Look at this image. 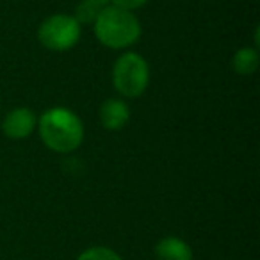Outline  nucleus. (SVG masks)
<instances>
[{
    "label": "nucleus",
    "instance_id": "f257e3e1",
    "mask_svg": "<svg viewBox=\"0 0 260 260\" xmlns=\"http://www.w3.org/2000/svg\"><path fill=\"white\" fill-rule=\"evenodd\" d=\"M41 141L50 150L70 153L79 148L84 139V126L80 118L66 107H52L40 118Z\"/></svg>",
    "mask_w": 260,
    "mask_h": 260
},
{
    "label": "nucleus",
    "instance_id": "f03ea898",
    "mask_svg": "<svg viewBox=\"0 0 260 260\" xmlns=\"http://www.w3.org/2000/svg\"><path fill=\"white\" fill-rule=\"evenodd\" d=\"M94 34L105 47L125 48L139 40L141 25L130 11L111 6V8H102L94 22Z\"/></svg>",
    "mask_w": 260,
    "mask_h": 260
},
{
    "label": "nucleus",
    "instance_id": "7ed1b4c3",
    "mask_svg": "<svg viewBox=\"0 0 260 260\" xmlns=\"http://www.w3.org/2000/svg\"><path fill=\"white\" fill-rule=\"evenodd\" d=\"M150 80L148 62L134 52H126L112 68V84L116 91L126 98H136L143 94Z\"/></svg>",
    "mask_w": 260,
    "mask_h": 260
},
{
    "label": "nucleus",
    "instance_id": "20e7f679",
    "mask_svg": "<svg viewBox=\"0 0 260 260\" xmlns=\"http://www.w3.org/2000/svg\"><path fill=\"white\" fill-rule=\"evenodd\" d=\"M38 38H40L41 45L50 50H68V48L75 47L79 41L80 25L73 16L54 15L40 25Z\"/></svg>",
    "mask_w": 260,
    "mask_h": 260
},
{
    "label": "nucleus",
    "instance_id": "39448f33",
    "mask_svg": "<svg viewBox=\"0 0 260 260\" xmlns=\"http://www.w3.org/2000/svg\"><path fill=\"white\" fill-rule=\"evenodd\" d=\"M36 126V116L30 109L16 107L8 112V116L2 121V130L4 134L11 139H23L32 134Z\"/></svg>",
    "mask_w": 260,
    "mask_h": 260
},
{
    "label": "nucleus",
    "instance_id": "423d86ee",
    "mask_svg": "<svg viewBox=\"0 0 260 260\" xmlns=\"http://www.w3.org/2000/svg\"><path fill=\"white\" fill-rule=\"evenodd\" d=\"M130 118L128 105L118 98H109L100 107V121L107 130H119Z\"/></svg>",
    "mask_w": 260,
    "mask_h": 260
},
{
    "label": "nucleus",
    "instance_id": "0eeeda50",
    "mask_svg": "<svg viewBox=\"0 0 260 260\" xmlns=\"http://www.w3.org/2000/svg\"><path fill=\"white\" fill-rule=\"evenodd\" d=\"M159 260H192V251L182 239L166 237L155 246Z\"/></svg>",
    "mask_w": 260,
    "mask_h": 260
},
{
    "label": "nucleus",
    "instance_id": "6e6552de",
    "mask_svg": "<svg viewBox=\"0 0 260 260\" xmlns=\"http://www.w3.org/2000/svg\"><path fill=\"white\" fill-rule=\"evenodd\" d=\"M234 72L239 75H251L256 68H258V52L255 48H241V50L235 52L234 61Z\"/></svg>",
    "mask_w": 260,
    "mask_h": 260
},
{
    "label": "nucleus",
    "instance_id": "1a4fd4ad",
    "mask_svg": "<svg viewBox=\"0 0 260 260\" xmlns=\"http://www.w3.org/2000/svg\"><path fill=\"white\" fill-rule=\"evenodd\" d=\"M102 8L96 4H93V2H89V0H82L79 4V8H77V13L73 18L80 23H94L98 18V15H100Z\"/></svg>",
    "mask_w": 260,
    "mask_h": 260
},
{
    "label": "nucleus",
    "instance_id": "9d476101",
    "mask_svg": "<svg viewBox=\"0 0 260 260\" xmlns=\"http://www.w3.org/2000/svg\"><path fill=\"white\" fill-rule=\"evenodd\" d=\"M77 260H121L118 253H114L109 248H89L82 253Z\"/></svg>",
    "mask_w": 260,
    "mask_h": 260
},
{
    "label": "nucleus",
    "instance_id": "9b49d317",
    "mask_svg": "<svg viewBox=\"0 0 260 260\" xmlns=\"http://www.w3.org/2000/svg\"><path fill=\"white\" fill-rule=\"evenodd\" d=\"M146 2H148V0H112L114 8L125 9V11H130V13H132V9H138V8H141V6H145Z\"/></svg>",
    "mask_w": 260,
    "mask_h": 260
},
{
    "label": "nucleus",
    "instance_id": "f8f14e48",
    "mask_svg": "<svg viewBox=\"0 0 260 260\" xmlns=\"http://www.w3.org/2000/svg\"><path fill=\"white\" fill-rule=\"evenodd\" d=\"M89 2H93V4L100 6V8H104V6H105V4H107L109 0H89Z\"/></svg>",
    "mask_w": 260,
    "mask_h": 260
}]
</instances>
